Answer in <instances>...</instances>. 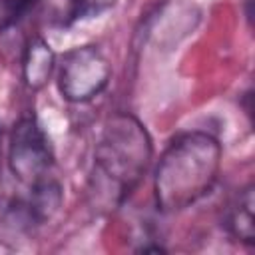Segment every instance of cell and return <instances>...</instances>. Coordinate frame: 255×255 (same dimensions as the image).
<instances>
[{
	"label": "cell",
	"instance_id": "6da1fadb",
	"mask_svg": "<svg viewBox=\"0 0 255 255\" xmlns=\"http://www.w3.org/2000/svg\"><path fill=\"white\" fill-rule=\"evenodd\" d=\"M153 155L145 126L131 114H114L102 129L94 149L88 181L90 205L98 211L120 207L145 175Z\"/></svg>",
	"mask_w": 255,
	"mask_h": 255
},
{
	"label": "cell",
	"instance_id": "7a4b0ae2",
	"mask_svg": "<svg viewBox=\"0 0 255 255\" xmlns=\"http://www.w3.org/2000/svg\"><path fill=\"white\" fill-rule=\"evenodd\" d=\"M221 167V143L207 131H183L163 149L153 197L163 213H177L203 199L215 185Z\"/></svg>",
	"mask_w": 255,
	"mask_h": 255
},
{
	"label": "cell",
	"instance_id": "3957f363",
	"mask_svg": "<svg viewBox=\"0 0 255 255\" xmlns=\"http://www.w3.org/2000/svg\"><path fill=\"white\" fill-rule=\"evenodd\" d=\"M54 165V151L50 139L34 116L18 120L10 133L8 143V167L12 177L30 187L50 177Z\"/></svg>",
	"mask_w": 255,
	"mask_h": 255
},
{
	"label": "cell",
	"instance_id": "277c9868",
	"mask_svg": "<svg viewBox=\"0 0 255 255\" xmlns=\"http://www.w3.org/2000/svg\"><path fill=\"white\" fill-rule=\"evenodd\" d=\"M112 66L98 46L86 44L68 50L58 66L60 94L72 104H84L104 92Z\"/></svg>",
	"mask_w": 255,
	"mask_h": 255
},
{
	"label": "cell",
	"instance_id": "5b68a950",
	"mask_svg": "<svg viewBox=\"0 0 255 255\" xmlns=\"http://www.w3.org/2000/svg\"><path fill=\"white\" fill-rule=\"evenodd\" d=\"M56 68V56L48 42L40 36H30L22 50V74L24 82L32 90H40L50 80Z\"/></svg>",
	"mask_w": 255,
	"mask_h": 255
},
{
	"label": "cell",
	"instance_id": "8992f818",
	"mask_svg": "<svg viewBox=\"0 0 255 255\" xmlns=\"http://www.w3.org/2000/svg\"><path fill=\"white\" fill-rule=\"evenodd\" d=\"M253 207H255V197H253V185H245L235 193V197L229 201L225 209V229L227 233L237 239L239 243L251 245L255 241V225H253Z\"/></svg>",
	"mask_w": 255,
	"mask_h": 255
},
{
	"label": "cell",
	"instance_id": "52a82bcc",
	"mask_svg": "<svg viewBox=\"0 0 255 255\" xmlns=\"http://www.w3.org/2000/svg\"><path fill=\"white\" fill-rule=\"evenodd\" d=\"M116 2L118 0H68V14H70V20L90 18L110 10Z\"/></svg>",
	"mask_w": 255,
	"mask_h": 255
},
{
	"label": "cell",
	"instance_id": "ba28073f",
	"mask_svg": "<svg viewBox=\"0 0 255 255\" xmlns=\"http://www.w3.org/2000/svg\"><path fill=\"white\" fill-rule=\"evenodd\" d=\"M0 137H2V126H0ZM0 171H2V143H0Z\"/></svg>",
	"mask_w": 255,
	"mask_h": 255
},
{
	"label": "cell",
	"instance_id": "9c48e42d",
	"mask_svg": "<svg viewBox=\"0 0 255 255\" xmlns=\"http://www.w3.org/2000/svg\"><path fill=\"white\" fill-rule=\"evenodd\" d=\"M0 251H10V247H6V245H0Z\"/></svg>",
	"mask_w": 255,
	"mask_h": 255
}]
</instances>
